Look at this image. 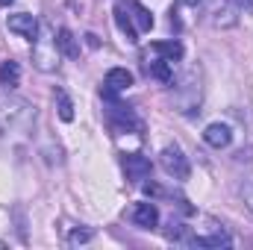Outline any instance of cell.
<instances>
[{"instance_id":"cell-19","label":"cell","mask_w":253,"mask_h":250,"mask_svg":"<svg viewBox=\"0 0 253 250\" xmlns=\"http://www.w3.org/2000/svg\"><path fill=\"white\" fill-rule=\"evenodd\" d=\"M91 236H94L91 230H74V233L68 236V242H71V245H83V242H88Z\"/></svg>"},{"instance_id":"cell-2","label":"cell","mask_w":253,"mask_h":250,"mask_svg":"<svg viewBox=\"0 0 253 250\" xmlns=\"http://www.w3.org/2000/svg\"><path fill=\"white\" fill-rule=\"evenodd\" d=\"M59 59V47H56V36L50 30V24L39 27V36L33 39V62L39 71H53Z\"/></svg>"},{"instance_id":"cell-14","label":"cell","mask_w":253,"mask_h":250,"mask_svg":"<svg viewBox=\"0 0 253 250\" xmlns=\"http://www.w3.org/2000/svg\"><path fill=\"white\" fill-rule=\"evenodd\" d=\"M153 53H159V59H168V62H180L183 59V44L180 42H153V47H150Z\"/></svg>"},{"instance_id":"cell-1","label":"cell","mask_w":253,"mask_h":250,"mask_svg":"<svg viewBox=\"0 0 253 250\" xmlns=\"http://www.w3.org/2000/svg\"><path fill=\"white\" fill-rule=\"evenodd\" d=\"M33 118V106L21 97H0V132H15V129H24Z\"/></svg>"},{"instance_id":"cell-17","label":"cell","mask_w":253,"mask_h":250,"mask_svg":"<svg viewBox=\"0 0 253 250\" xmlns=\"http://www.w3.org/2000/svg\"><path fill=\"white\" fill-rule=\"evenodd\" d=\"M56 109H59L62 121H74V103H71V97L65 94L62 88H56Z\"/></svg>"},{"instance_id":"cell-8","label":"cell","mask_w":253,"mask_h":250,"mask_svg":"<svg viewBox=\"0 0 253 250\" xmlns=\"http://www.w3.org/2000/svg\"><path fill=\"white\" fill-rule=\"evenodd\" d=\"M132 85V74L126 68H112L103 80V94H121Z\"/></svg>"},{"instance_id":"cell-18","label":"cell","mask_w":253,"mask_h":250,"mask_svg":"<svg viewBox=\"0 0 253 250\" xmlns=\"http://www.w3.org/2000/svg\"><path fill=\"white\" fill-rule=\"evenodd\" d=\"M242 197H245V206L253 212V177H248V180L242 183Z\"/></svg>"},{"instance_id":"cell-9","label":"cell","mask_w":253,"mask_h":250,"mask_svg":"<svg viewBox=\"0 0 253 250\" xmlns=\"http://www.w3.org/2000/svg\"><path fill=\"white\" fill-rule=\"evenodd\" d=\"M132 224L141 230H153L159 224V209L156 203H135L132 206Z\"/></svg>"},{"instance_id":"cell-7","label":"cell","mask_w":253,"mask_h":250,"mask_svg":"<svg viewBox=\"0 0 253 250\" xmlns=\"http://www.w3.org/2000/svg\"><path fill=\"white\" fill-rule=\"evenodd\" d=\"M124 174L129 183H144L150 177V162L138 153H126L124 156Z\"/></svg>"},{"instance_id":"cell-21","label":"cell","mask_w":253,"mask_h":250,"mask_svg":"<svg viewBox=\"0 0 253 250\" xmlns=\"http://www.w3.org/2000/svg\"><path fill=\"white\" fill-rule=\"evenodd\" d=\"M183 3H186V6H197V3H200V0H183Z\"/></svg>"},{"instance_id":"cell-12","label":"cell","mask_w":253,"mask_h":250,"mask_svg":"<svg viewBox=\"0 0 253 250\" xmlns=\"http://www.w3.org/2000/svg\"><path fill=\"white\" fill-rule=\"evenodd\" d=\"M18 83H21V65L6 59V62L0 65V88L12 91V88H18Z\"/></svg>"},{"instance_id":"cell-16","label":"cell","mask_w":253,"mask_h":250,"mask_svg":"<svg viewBox=\"0 0 253 250\" xmlns=\"http://www.w3.org/2000/svg\"><path fill=\"white\" fill-rule=\"evenodd\" d=\"M147 74L159 83H174V62L168 59H156V62H147Z\"/></svg>"},{"instance_id":"cell-3","label":"cell","mask_w":253,"mask_h":250,"mask_svg":"<svg viewBox=\"0 0 253 250\" xmlns=\"http://www.w3.org/2000/svg\"><path fill=\"white\" fill-rule=\"evenodd\" d=\"M191 245H197V248H230L233 239L218 221L203 218L197 227H191Z\"/></svg>"},{"instance_id":"cell-11","label":"cell","mask_w":253,"mask_h":250,"mask_svg":"<svg viewBox=\"0 0 253 250\" xmlns=\"http://www.w3.org/2000/svg\"><path fill=\"white\" fill-rule=\"evenodd\" d=\"M112 15H115V24H118V30L126 36V42H138V30H135V24H132V18L126 15V9H124V3H118L115 9H112Z\"/></svg>"},{"instance_id":"cell-10","label":"cell","mask_w":253,"mask_h":250,"mask_svg":"<svg viewBox=\"0 0 253 250\" xmlns=\"http://www.w3.org/2000/svg\"><path fill=\"white\" fill-rule=\"evenodd\" d=\"M203 141L209 144V147H230V141H233V129L227 124H209L203 129Z\"/></svg>"},{"instance_id":"cell-5","label":"cell","mask_w":253,"mask_h":250,"mask_svg":"<svg viewBox=\"0 0 253 250\" xmlns=\"http://www.w3.org/2000/svg\"><path fill=\"white\" fill-rule=\"evenodd\" d=\"M6 27L12 30V33H18V36H24V39H36L39 36V21H36V15H30V12H18V15H9L6 18Z\"/></svg>"},{"instance_id":"cell-15","label":"cell","mask_w":253,"mask_h":250,"mask_svg":"<svg viewBox=\"0 0 253 250\" xmlns=\"http://www.w3.org/2000/svg\"><path fill=\"white\" fill-rule=\"evenodd\" d=\"M56 47H59V53L68 56V59H77V56H80V44H77L74 33H71V30H65V27L56 33Z\"/></svg>"},{"instance_id":"cell-13","label":"cell","mask_w":253,"mask_h":250,"mask_svg":"<svg viewBox=\"0 0 253 250\" xmlns=\"http://www.w3.org/2000/svg\"><path fill=\"white\" fill-rule=\"evenodd\" d=\"M124 3H126V9L132 12L129 18H132V24H135V30H138V33L153 27V15H150V12H147V9H144L138 0H124Z\"/></svg>"},{"instance_id":"cell-6","label":"cell","mask_w":253,"mask_h":250,"mask_svg":"<svg viewBox=\"0 0 253 250\" xmlns=\"http://www.w3.org/2000/svg\"><path fill=\"white\" fill-rule=\"evenodd\" d=\"M239 3L236 0H221L215 9H212V24L215 27H221V30H227V27H236L239 24Z\"/></svg>"},{"instance_id":"cell-22","label":"cell","mask_w":253,"mask_h":250,"mask_svg":"<svg viewBox=\"0 0 253 250\" xmlns=\"http://www.w3.org/2000/svg\"><path fill=\"white\" fill-rule=\"evenodd\" d=\"M9 3H15V0H0V6H9Z\"/></svg>"},{"instance_id":"cell-4","label":"cell","mask_w":253,"mask_h":250,"mask_svg":"<svg viewBox=\"0 0 253 250\" xmlns=\"http://www.w3.org/2000/svg\"><path fill=\"white\" fill-rule=\"evenodd\" d=\"M159 165H162V168H165V174H168V177H174V180H189V174H191L189 156H186L177 144L162 147V153H159Z\"/></svg>"},{"instance_id":"cell-20","label":"cell","mask_w":253,"mask_h":250,"mask_svg":"<svg viewBox=\"0 0 253 250\" xmlns=\"http://www.w3.org/2000/svg\"><path fill=\"white\" fill-rule=\"evenodd\" d=\"M239 3V9H245V12H253V0H236Z\"/></svg>"}]
</instances>
